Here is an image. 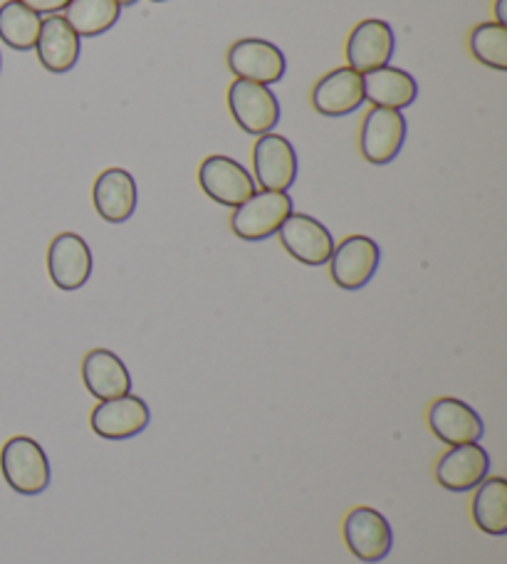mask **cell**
<instances>
[{
    "label": "cell",
    "mask_w": 507,
    "mask_h": 564,
    "mask_svg": "<svg viewBox=\"0 0 507 564\" xmlns=\"http://www.w3.org/2000/svg\"><path fill=\"white\" fill-rule=\"evenodd\" d=\"M0 470L20 496H40L50 486V458L30 436H13L0 451Z\"/></svg>",
    "instance_id": "obj_1"
},
{
    "label": "cell",
    "mask_w": 507,
    "mask_h": 564,
    "mask_svg": "<svg viewBox=\"0 0 507 564\" xmlns=\"http://www.w3.org/2000/svg\"><path fill=\"white\" fill-rule=\"evenodd\" d=\"M292 214V198L288 191H256L248 200L233 210L230 228L240 240H266L278 236L280 226Z\"/></svg>",
    "instance_id": "obj_2"
},
{
    "label": "cell",
    "mask_w": 507,
    "mask_h": 564,
    "mask_svg": "<svg viewBox=\"0 0 507 564\" xmlns=\"http://www.w3.org/2000/svg\"><path fill=\"white\" fill-rule=\"evenodd\" d=\"M230 117L250 137L270 134L280 122V102L268 85L236 79L228 87Z\"/></svg>",
    "instance_id": "obj_3"
},
{
    "label": "cell",
    "mask_w": 507,
    "mask_h": 564,
    "mask_svg": "<svg viewBox=\"0 0 507 564\" xmlns=\"http://www.w3.org/2000/svg\"><path fill=\"white\" fill-rule=\"evenodd\" d=\"M226 63L238 79L258 85H276L288 73V59L278 45L262 37H240L228 47Z\"/></svg>",
    "instance_id": "obj_4"
},
{
    "label": "cell",
    "mask_w": 507,
    "mask_h": 564,
    "mask_svg": "<svg viewBox=\"0 0 507 564\" xmlns=\"http://www.w3.org/2000/svg\"><path fill=\"white\" fill-rule=\"evenodd\" d=\"M198 184L203 194L226 208H238L242 200H248L258 191L250 171L226 154L203 159L198 169Z\"/></svg>",
    "instance_id": "obj_5"
},
{
    "label": "cell",
    "mask_w": 507,
    "mask_h": 564,
    "mask_svg": "<svg viewBox=\"0 0 507 564\" xmlns=\"http://www.w3.org/2000/svg\"><path fill=\"white\" fill-rule=\"evenodd\" d=\"M406 132H409V124H406L403 112L387 107L369 109L359 129L362 156L377 166L391 164L401 154Z\"/></svg>",
    "instance_id": "obj_6"
},
{
    "label": "cell",
    "mask_w": 507,
    "mask_h": 564,
    "mask_svg": "<svg viewBox=\"0 0 507 564\" xmlns=\"http://www.w3.org/2000/svg\"><path fill=\"white\" fill-rule=\"evenodd\" d=\"M381 260V250L377 240L369 236H349L339 246H334L330 258L332 282L342 290H362L369 285V280L377 275Z\"/></svg>",
    "instance_id": "obj_7"
},
{
    "label": "cell",
    "mask_w": 507,
    "mask_h": 564,
    "mask_svg": "<svg viewBox=\"0 0 507 564\" xmlns=\"http://www.w3.org/2000/svg\"><path fill=\"white\" fill-rule=\"evenodd\" d=\"M344 542L357 560L367 564H377L389 557L393 547V532L389 520L379 510L359 506L344 518Z\"/></svg>",
    "instance_id": "obj_8"
},
{
    "label": "cell",
    "mask_w": 507,
    "mask_h": 564,
    "mask_svg": "<svg viewBox=\"0 0 507 564\" xmlns=\"http://www.w3.org/2000/svg\"><path fill=\"white\" fill-rule=\"evenodd\" d=\"M280 243L302 265L320 268L327 265L334 253V238L330 228L308 214H292L278 230Z\"/></svg>",
    "instance_id": "obj_9"
},
{
    "label": "cell",
    "mask_w": 507,
    "mask_h": 564,
    "mask_svg": "<svg viewBox=\"0 0 507 564\" xmlns=\"http://www.w3.org/2000/svg\"><path fill=\"white\" fill-rule=\"evenodd\" d=\"M252 176L262 191H290L298 178V154L290 139L262 134L252 147Z\"/></svg>",
    "instance_id": "obj_10"
},
{
    "label": "cell",
    "mask_w": 507,
    "mask_h": 564,
    "mask_svg": "<svg viewBox=\"0 0 507 564\" xmlns=\"http://www.w3.org/2000/svg\"><path fill=\"white\" fill-rule=\"evenodd\" d=\"M95 260L87 240L77 234H60L47 248V273L55 288L75 292L87 285Z\"/></svg>",
    "instance_id": "obj_11"
},
{
    "label": "cell",
    "mask_w": 507,
    "mask_h": 564,
    "mask_svg": "<svg viewBox=\"0 0 507 564\" xmlns=\"http://www.w3.org/2000/svg\"><path fill=\"white\" fill-rule=\"evenodd\" d=\"M93 431L99 438L107 441H127L139 436L141 431H147L151 423V409L147 406L144 399L134 394H125L117 399L99 401L93 409Z\"/></svg>",
    "instance_id": "obj_12"
},
{
    "label": "cell",
    "mask_w": 507,
    "mask_h": 564,
    "mask_svg": "<svg viewBox=\"0 0 507 564\" xmlns=\"http://www.w3.org/2000/svg\"><path fill=\"white\" fill-rule=\"evenodd\" d=\"M393 47H397V37H393V30L387 20H379V18L362 20V23L352 28L347 45H344V53H347V67L357 69L359 75L371 73V69L389 65Z\"/></svg>",
    "instance_id": "obj_13"
},
{
    "label": "cell",
    "mask_w": 507,
    "mask_h": 564,
    "mask_svg": "<svg viewBox=\"0 0 507 564\" xmlns=\"http://www.w3.org/2000/svg\"><path fill=\"white\" fill-rule=\"evenodd\" d=\"M429 429L433 436L445 446H465V443H481L485 423L478 411L461 399L443 397L429 406Z\"/></svg>",
    "instance_id": "obj_14"
},
{
    "label": "cell",
    "mask_w": 507,
    "mask_h": 564,
    "mask_svg": "<svg viewBox=\"0 0 507 564\" xmlns=\"http://www.w3.org/2000/svg\"><path fill=\"white\" fill-rule=\"evenodd\" d=\"M490 476V456L481 443L453 446L435 463V480L453 492H468Z\"/></svg>",
    "instance_id": "obj_15"
},
{
    "label": "cell",
    "mask_w": 507,
    "mask_h": 564,
    "mask_svg": "<svg viewBox=\"0 0 507 564\" xmlns=\"http://www.w3.org/2000/svg\"><path fill=\"white\" fill-rule=\"evenodd\" d=\"M312 107L322 117H347L364 105L362 75L352 67H337L322 75L312 87Z\"/></svg>",
    "instance_id": "obj_16"
},
{
    "label": "cell",
    "mask_w": 507,
    "mask_h": 564,
    "mask_svg": "<svg viewBox=\"0 0 507 564\" xmlns=\"http://www.w3.org/2000/svg\"><path fill=\"white\" fill-rule=\"evenodd\" d=\"M79 50H83V37H79L65 15H47L40 25V35L35 43V53L40 65L53 75H65L77 65Z\"/></svg>",
    "instance_id": "obj_17"
},
{
    "label": "cell",
    "mask_w": 507,
    "mask_h": 564,
    "mask_svg": "<svg viewBox=\"0 0 507 564\" xmlns=\"http://www.w3.org/2000/svg\"><path fill=\"white\" fill-rule=\"evenodd\" d=\"M137 181L127 169H105L93 186V204L107 224H125L137 210Z\"/></svg>",
    "instance_id": "obj_18"
},
{
    "label": "cell",
    "mask_w": 507,
    "mask_h": 564,
    "mask_svg": "<svg viewBox=\"0 0 507 564\" xmlns=\"http://www.w3.org/2000/svg\"><path fill=\"white\" fill-rule=\"evenodd\" d=\"M364 83V102H371L374 107H387L403 112L411 107L419 97V85H416L413 75L406 73L401 67L384 65L371 69V73L362 75Z\"/></svg>",
    "instance_id": "obj_19"
},
{
    "label": "cell",
    "mask_w": 507,
    "mask_h": 564,
    "mask_svg": "<svg viewBox=\"0 0 507 564\" xmlns=\"http://www.w3.org/2000/svg\"><path fill=\"white\" fill-rule=\"evenodd\" d=\"M83 381L97 401L131 394L129 369L111 349L87 351L83 361Z\"/></svg>",
    "instance_id": "obj_20"
},
{
    "label": "cell",
    "mask_w": 507,
    "mask_h": 564,
    "mask_svg": "<svg viewBox=\"0 0 507 564\" xmlns=\"http://www.w3.org/2000/svg\"><path fill=\"white\" fill-rule=\"evenodd\" d=\"M473 520L488 535L503 538L507 532V480L488 476L473 498Z\"/></svg>",
    "instance_id": "obj_21"
},
{
    "label": "cell",
    "mask_w": 507,
    "mask_h": 564,
    "mask_svg": "<svg viewBox=\"0 0 507 564\" xmlns=\"http://www.w3.org/2000/svg\"><path fill=\"white\" fill-rule=\"evenodd\" d=\"M40 25H43V18L35 10L20 3V0H8V3L0 6V40L10 50H18V53L33 50L40 35Z\"/></svg>",
    "instance_id": "obj_22"
},
{
    "label": "cell",
    "mask_w": 507,
    "mask_h": 564,
    "mask_svg": "<svg viewBox=\"0 0 507 564\" xmlns=\"http://www.w3.org/2000/svg\"><path fill=\"white\" fill-rule=\"evenodd\" d=\"M121 6L115 0H73L65 8V20L79 37H99L117 25Z\"/></svg>",
    "instance_id": "obj_23"
},
{
    "label": "cell",
    "mask_w": 507,
    "mask_h": 564,
    "mask_svg": "<svg viewBox=\"0 0 507 564\" xmlns=\"http://www.w3.org/2000/svg\"><path fill=\"white\" fill-rule=\"evenodd\" d=\"M471 55L481 65L505 73L507 69V28L498 23H481L468 35Z\"/></svg>",
    "instance_id": "obj_24"
},
{
    "label": "cell",
    "mask_w": 507,
    "mask_h": 564,
    "mask_svg": "<svg viewBox=\"0 0 507 564\" xmlns=\"http://www.w3.org/2000/svg\"><path fill=\"white\" fill-rule=\"evenodd\" d=\"M20 3L28 6L30 10H35L37 15H57L73 3V0H20Z\"/></svg>",
    "instance_id": "obj_25"
},
{
    "label": "cell",
    "mask_w": 507,
    "mask_h": 564,
    "mask_svg": "<svg viewBox=\"0 0 507 564\" xmlns=\"http://www.w3.org/2000/svg\"><path fill=\"white\" fill-rule=\"evenodd\" d=\"M495 23L507 28V0H495Z\"/></svg>",
    "instance_id": "obj_26"
},
{
    "label": "cell",
    "mask_w": 507,
    "mask_h": 564,
    "mask_svg": "<svg viewBox=\"0 0 507 564\" xmlns=\"http://www.w3.org/2000/svg\"><path fill=\"white\" fill-rule=\"evenodd\" d=\"M115 3H117V6H121V8H125V6H134L137 0H115Z\"/></svg>",
    "instance_id": "obj_27"
},
{
    "label": "cell",
    "mask_w": 507,
    "mask_h": 564,
    "mask_svg": "<svg viewBox=\"0 0 507 564\" xmlns=\"http://www.w3.org/2000/svg\"><path fill=\"white\" fill-rule=\"evenodd\" d=\"M151 3H166V0H151Z\"/></svg>",
    "instance_id": "obj_28"
},
{
    "label": "cell",
    "mask_w": 507,
    "mask_h": 564,
    "mask_svg": "<svg viewBox=\"0 0 507 564\" xmlns=\"http://www.w3.org/2000/svg\"><path fill=\"white\" fill-rule=\"evenodd\" d=\"M0 67H3V55H0Z\"/></svg>",
    "instance_id": "obj_29"
}]
</instances>
